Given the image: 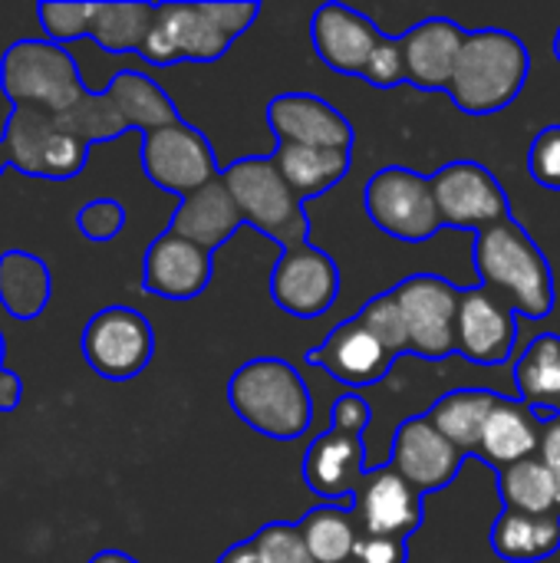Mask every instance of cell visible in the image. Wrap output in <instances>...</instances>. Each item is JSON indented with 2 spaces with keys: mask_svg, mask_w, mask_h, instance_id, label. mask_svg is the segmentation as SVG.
Here are the masks:
<instances>
[{
  "mask_svg": "<svg viewBox=\"0 0 560 563\" xmlns=\"http://www.w3.org/2000/svg\"><path fill=\"white\" fill-rule=\"evenodd\" d=\"M228 402L241 422L277 442L300 439L314 419L307 383L287 360L277 356H257L234 369L228 383Z\"/></svg>",
  "mask_w": 560,
  "mask_h": 563,
  "instance_id": "3",
  "label": "cell"
},
{
  "mask_svg": "<svg viewBox=\"0 0 560 563\" xmlns=\"http://www.w3.org/2000/svg\"><path fill=\"white\" fill-rule=\"evenodd\" d=\"M350 563H409V551H406V541H399V538L360 534Z\"/></svg>",
  "mask_w": 560,
  "mask_h": 563,
  "instance_id": "40",
  "label": "cell"
},
{
  "mask_svg": "<svg viewBox=\"0 0 560 563\" xmlns=\"http://www.w3.org/2000/svg\"><path fill=\"white\" fill-rule=\"evenodd\" d=\"M465 30L455 20L429 16L399 36L403 59H406V82L419 89H446L455 73V59L462 53Z\"/></svg>",
  "mask_w": 560,
  "mask_h": 563,
  "instance_id": "21",
  "label": "cell"
},
{
  "mask_svg": "<svg viewBox=\"0 0 560 563\" xmlns=\"http://www.w3.org/2000/svg\"><path fill=\"white\" fill-rule=\"evenodd\" d=\"M518 340L515 310L485 287L462 290L455 320V353L479 366H502Z\"/></svg>",
  "mask_w": 560,
  "mask_h": 563,
  "instance_id": "14",
  "label": "cell"
},
{
  "mask_svg": "<svg viewBox=\"0 0 560 563\" xmlns=\"http://www.w3.org/2000/svg\"><path fill=\"white\" fill-rule=\"evenodd\" d=\"M465 455L429 422V416H413L396 429L389 465L419 492H442L455 482Z\"/></svg>",
  "mask_w": 560,
  "mask_h": 563,
  "instance_id": "15",
  "label": "cell"
},
{
  "mask_svg": "<svg viewBox=\"0 0 560 563\" xmlns=\"http://www.w3.org/2000/svg\"><path fill=\"white\" fill-rule=\"evenodd\" d=\"M380 36L370 16L343 3H323L310 20V43L320 63L343 76H363Z\"/></svg>",
  "mask_w": 560,
  "mask_h": 563,
  "instance_id": "19",
  "label": "cell"
},
{
  "mask_svg": "<svg viewBox=\"0 0 560 563\" xmlns=\"http://www.w3.org/2000/svg\"><path fill=\"white\" fill-rule=\"evenodd\" d=\"M53 297V277L43 257L30 251L0 254V307L13 320H36Z\"/></svg>",
  "mask_w": 560,
  "mask_h": 563,
  "instance_id": "25",
  "label": "cell"
},
{
  "mask_svg": "<svg viewBox=\"0 0 560 563\" xmlns=\"http://www.w3.org/2000/svg\"><path fill=\"white\" fill-rule=\"evenodd\" d=\"M297 531L317 563H350L363 534L353 511L337 505H320L297 521Z\"/></svg>",
  "mask_w": 560,
  "mask_h": 563,
  "instance_id": "30",
  "label": "cell"
},
{
  "mask_svg": "<svg viewBox=\"0 0 560 563\" xmlns=\"http://www.w3.org/2000/svg\"><path fill=\"white\" fill-rule=\"evenodd\" d=\"M211 284V254L168 228L149 244L142 261V287L145 294L165 300H195Z\"/></svg>",
  "mask_w": 560,
  "mask_h": 563,
  "instance_id": "18",
  "label": "cell"
},
{
  "mask_svg": "<svg viewBox=\"0 0 560 563\" xmlns=\"http://www.w3.org/2000/svg\"><path fill=\"white\" fill-rule=\"evenodd\" d=\"M515 386L525 406H531L545 422L560 412V336L545 333L531 340L515 366Z\"/></svg>",
  "mask_w": 560,
  "mask_h": 563,
  "instance_id": "28",
  "label": "cell"
},
{
  "mask_svg": "<svg viewBox=\"0 0 560 563\" xmlns=\"http://www.w3.org/2000/svg\"><path fill=\"white\" fill-rule=\"evenodd\" d=\"M7 168H10V162H7V152H3V145H0V175H3Z\"/></svg>",
  "mask_w": 560,
  "mask_h": 563,
  "instance_id": "46",
  "label": "cell"
},
{
  "mask_svg": "<svg viewBox=\"0 0 560 563\" xmlns=\"http://www.w3.org/2000/svg\"><path fill=\"white\" fill-rule=\"evenodd\" d=\"M492 551L508 563H538L560 551V515L505 511L492 525Z\"/></svg>",
  "mask_w": 560,
  "mask_h": 563,
  "instance_id": "26",
  "label": "cell"
},
{
  "mask_svg": "<svg viewBox=\"0 0 560 563\" xmlns=\"http://www.w3.org/2000/svg\"><path fill=\"white\" fill-rule=\"evenodd\" d=\"M0 89L10 109H40L50 115L76 109L89 96L73 53L40 36H23L3 49Z\"/></svg>",
  "mask_w": 560,
  "mask_h": 563,
  "instance_id": "6",
  "label": "cell"
},
{
  "mask_svg": "<svg viewBox=\"0 0 560 563\" xmlns=\"http://www.w3.org/2000/svg\"><path fill=\"white\" fill-rule=\"evenodd\" d=\"M528 172L541 188L560 191V125H548L535 135L528 152Z\"/></svg>",
  "mask_w": 560,
  "mask_h": 563,
  "instance_id": "38",
  "label": "cell"
},
{
  "mask_svg": "<svg viewBox=\"0 0 560 563\" xmlns=\"http://www.w3.org/2000/svg\"><path fill=\"white\" fill-rule=\"evenodd\" d=\"M353 515L363 534L409 541L422 525V495L393 465H380L366 472L356 492Z\"/></svg>",
  "mask_w": 560,
  "mask_h": 563,
  "instance_id": "16",
  "label": "cell"
},
{
  "mask_svg": "<svg viewBox=\"0 0 560 563\" xmlns=\"http://www.w3.org/2000/svg\"><path fill=\"white\" fill-rule=\"evenodd\" d=\"M36 16L43 23V40L66 46L73 40L89 36L92 3H53V0H43V3H36Z\"/></svg>",
  "mask_w": 560,
  "mask_h": 563,
  "instance_id": "35",
  "label": "cell"
},
{
  "mask_svg": "<svg viewBox=\"0 0 560 563\" xmlns=\"http://www.w3.org/2000/svg\"><path fill=\"white\" fill-rule=\"evenodd\" d=\"M244 224L224 178L218 175L215 181H208L205 188L185 195L168 221V231L205 247L208 254H215L221 244H228L234 238V231Z\"/></svg>",
  "mask_w": 560,
  "mask_h": 563,
  "instance_id": "22",
  "label": "cell"
},
{
  "mask_svg": "<svg viewBox=\"0 0 560 563\" xmlns=\"http://www.w3.org/2000/svg\"><path fill=\"white\" fill-rule=\"evenodd\" d=\"M482 287L502 297L528 320H545L554 310V274L528 231L508 218L475 238L472 247Z\"/></svg>",
  "mask_w": 560,
  "mask_h": 563,
  "instance_id": "2",
  "label": "cell"
},
{
  "mask_svg": "<svg viewBox=\"0 0 560 563\" xmlns=\"http://www.w3.org/2000/svg\"><path fill=\"white\" fill-rule=\"evenodd\" d=\"M155 20V3H135V0H122V3H96L92 0V23H89V36L112 56L119 53H139L149 30Z\"/></svg>",
  "mask_w": 560,
  "mask_h": 563,
  "instance_id": "31",
  "label": "cell"
},
{
  "mask_svg": "<svg viewBox=\"0 0 560 563\" xmlns=\"http://www.w3.org/2000/svg\"><path fill=\"white\" fill-rule=\"evenodd\" d=\"M531 69L528 46L508 30L465 33L449 96L469 115H492L508 109L525 89Z\"/></svg>",
  "mask_w": 560,
  "mask_h": 563,
  "instance_id": "4",
  "label": "cell"
},
{
  "mask_svg": "<svg viewBox=\"0 0 560 563\" xmlns=\"http://www.w3.org/2000/svg\"><path fill=\"white\" fill-rule=\"evenodd\" d=\"M221 178L244 218V224H254L261 234L274 238L281 247L307 244L310 221L304 211V201L294 195L274 158L254 155L241 158L228 168H221Z\"/></svg>",
  "mask_w": 560,
  "mask_h": 563,
  "instance_id": "7",
  "label": "cell"
},
{
  "mask_svg": "<svg viewBox=\"0 0 560 563\" xmlns=\"http://www.w3.org/2000/svg\"><path fill=\"white\" fill-rule=\"evenodd\" d=\"M498 399L502 396H495L492 389H455L446 393L426 416L462 455H479L485 422L495 412Z\"/></svg>",
  "mask_w": 560,
  "mask_h": 563,
  "instance_id": "27",
  "label": "cell"
},
{
  "mask_svg": "<svg viewBox=\"0 0 560 563\" xmlns=\"http://www.w3.org/2000/svg\"><path fill=\"white\" fill-rule=\"evenodd\" d=\"M257 3H155L139 56L152 66L215 63L254 23Z\"/></svg>",
  "mask_w": 560,
  "mask_h": 563,
  "instance_id": "1",
  "label": "cell"
},
{
  "mask_svg": "<svg viewBox=\"0 0 560 563\" xmlns=\"http://www.w3.org/2000/svg\"><path fill=\"white\" fill-rule=\"evenodd\" d=\"M79 346L96 376L109 383H125L152 363L155 330L132 307H106L89 317Z\"/></svg>",
  "mask_w": 560,
  "mask_h": 563,
  "instance_id": "10",
  "label": "cell"
},
{
  "mask_svg": "<svg viewBox=\"0 0 560 563\" xmlns=\"http://www.w3.org/2000/svg\"><path fill=\"white\" fill-rule=\"evenodd\" d=\"M340 294V271L333 257L320 247L294 244L284 247L274 274H271V297L274 303L300 320L323 317Z\"/></svg>",
  "mask_w": 560,
  "mask_h": 563,
  "instance_id": "13",
  "label": "cell"
},
{
  "mask_svg": "<svg viewBox=\"0 0 560 563\" xmlns=\"http://www.w3.org/2000/svg\"><path fill=\"white\" fill-rule=\"evenodd\" d=\"M538 459H541L545 468L554 475L560 492V412L545 422V435H541V452H538Z\"/></svg>",
  "mask_w": 560,
  "mask_h": 563,
  "instance_id": "42",
  "label": "cell"
},
{
  "mask_svg": "<svg viewBox=\"0 0 560 563\" xmlns=\"http://www.w3.org/2000/svg\"><path fill=\"white\" fill-rule=\"evenodd\" d=\"M271 158L300 201L330 191L350 172V152H333V148H307V145L284 142V145H277V152Z\"/></svg>",
  "mask_w": 560,
  "mask_h": 563,
  "instance_id": "29",
  "label": "cell"
},
{
  "mask_svg": "<svg viewBox=\"0 0 560 563\" xmlns=\"http://www.w3.org/2000/svg\"><path fill=\"white\" fill-rule=\"evenodd\" d=\"M59 119L89 148L99 142H112L129 129L152 132V129L182 122L172 96L155 79L135 69L116 73L106 89L89 92L76 109L63 112Z\"/></svg>",
  "mask_w": 560,
  "mask_h": 563,
  "instance_id": "5",
  "label": "cell"
},
{
  "mask_svg": "<svg viewBox=\"0 0 560 563\" xmlns=\"http://www.w3.org/2000/svg\"><path fill=\"white\" fill-rule=\"evenodd\" d=\"M366 218L389 238L406 244H422L436 238L446 224L436 208L432 181L413 168H380L363 188Z\"/></svg>",
  "mask_w": 560,
  "mask_h": 563,
  "instance_id": "8",
  "label": "cell"
},
{
  "mask_svg": "<svg viewBox=\"0 0 560 563\" xmlns=\"http://www.w3.org/2000/svg\"><path fill=\"white\" fill-rule=\"evenodd\" d=\"M251 541H254L261 563H317L310 558L297 525H290V521H271Z\"/></svg>",
  "mask_w": 560,
  "mask_h": 563,
  "instance_id": "36",
  "label": "cell"
},
{
  "mask_svg": "<svg viewBox=\"0 0 560 563\" xmlns=\"http://www.w3.org/2000/svg\"><path fill=\"white\" fill-rule=\"evenodd\" d=\"M403 310L409 353L422 360H446L455 353V320L462 303V287L439 274H413L393 287Z\"/></svg>",
  "mask_w": 560,
  "mask_h": 563,
  "instance_id": "9",
  "label": "cell"
},
{
  "mask_svg": "<svg viewBox=\"0 0 560 563\" xmlns=\"http://www.w3.org/2000/svg\"><path fill=\"white\" fill-rule=\"evenodd\" d=\"M76 228L92 244L116 241L125 228V208L116 198H92L76 211Z\"/></svg>",
  "mask_w": 560,
  "mask_h": 563,
  "instance_id": "37",
  "label": "cell"
},
{
  "mask_svg": "<svg viewBox=\"0 0 560 563\" xmlns=\"http://www.w3.org/2000/svg\"><path fill=\"white\" fill-rule=\"evenodd\" d=\"M356 320L393 353V356H399V353H406L409 350V333H406V320H403V310H399V303H396V297H393V290L389 294H380V297H373L360 313H356Z\"/></svg>",
  "mask_w": 560,
  "mask_h": 563,
  "instance_id": "34",
  "label": "cell"
},
{
  "mask_svg": "<svg viewBox=\"0 0 560 563\" xmlns=\"http://www.w3.org/2000/svg\"><path fill=\"white\" fill-rule=\"evenodd\" d=\"M432 195L442 224L465 231H488L512 218V205L498 178L479 162H452L442 165L432 178Z\"/></svg>",
  "mask_w": 560,
  "mask_h": 563,
  "instance_id": "12",
  "label": "cell"
},
{
  "mask_svg": "<svg viewBox=\"0 0 560 563\" xmlns=\"http://www.w3.org/2000/svg\"><path fill=\"white\" fill-rule=\"evenodd\" d=\"M541 435H545V419L531 406L512 402V399H498L495 412L485 422L479 455H485L502 472L508 465L538 459Z\"/></svg>",
  "mask_w": 560,
  "mask_h": 563,
  "instance_id": "24",
  "label": "cell"
},
{
  "mask_svg": "<svg viewBox=\"0 0 560 563\" xmlns=\"http://www.w3.org/2000/svg\"><path fill=\"white\" fill-rule=\"evenodd\" d=\"M142 172L155 188L172 191L178 198L205 188L221 175L215 148L185 119L142 132Z\"/></svg>",
  "mask_w": 560,
  "mask_h": 563,
  "instance_id": "11",
  "label": "cell"
},
{
  "mask_svg": "<svg viewBox=\"0 0 560 563\" xmlns=\"http://www.w3.org/2000/svg\"><path fill=\"white\" fill-rule=\"evenodd\" d=\"M218 563H261L257 558V551H254V541H241V544H234V548H228Z\"/></svg>",
  "mask_w": 560,
  "mask_h": 563,
  "instance_id": "44",
  "label": "cell"
},
{
  "mask_svg": "<svg viewBox=\"0 0 560 563\" xmlns=\"http://www.w3.org/2000/svg\"><path fill=\"white\" fill-rule=\"evenodd\" d=\"M3 356H7V340H3V333H0V369H3Z\"/></svg>",
  "mask_w": 560,
  "mask_h": 563,
  "instance_id": "47",
  "label": "cell"
},
{
  "mask_svg": "<svg viewBox=\"0 0 560 563\" xmlns=\"http://www.w3.org/2000/svg\"><path fill=\"white\" fill-rule=\"evenodd\" d=\"M89 563H139L135 558H129V554H122V551H102V554H96Z\"/></svg>",
  "mask_w": 560,
  "mask_h": 563,
  "instance_id": "45",
  "label": "cell"
},
{
  "mask_svg": "<svg viewBox=\"0 0 560 563\" xmlns=\"http://www.w3.org/2000/svg\"><path fill=\"white\" fill-rule=\"evenodd\" d=\"M363 79L376 89H389V86H399L406 82V59H403V46L396 36H380L366 69H363Z\"/></svg>",
  "mask_w": 560,
  "mask_h": 563,
  "instance_id": "39",
  "label": "cell"
},
{
  "mask_svg": "<svg viewBox=\"0 0 560 563\" xmlns=\"http://www.w3.org/2000/svg\"><path fill=\"white\" fill-rule=\"evenodd\" d=\"M23 402V379L10 369H0V412H13Z\"/></svg>",
  "mask_w": 560,
  "mask_h": 563,
  "instance_id": "43",
  "label": "cell"
},
{
  "mask_svg": "<svg viewBox=\"0 0 560 563\" xmlns=\"http://www.w3.org/2000/svg\"><path fill=\"white\" fill-rule=\"evenodd\" d=\"M393 360L396 356L356 317L350 323L333 327L330 336L307 353V363L327 369L343 386H373L386 379Z\"/></svg>",
  "mask_w": 560,
  "mask_h": 563,
  "instance_id": "20",
  "label": "cell"
},
{
  "mask_svg": "<svg viewBox=\"0 0 560 563\" xmlns=\"http://www.w3.org/2000/svg\"><path fill=\"white\" fill-rule=\"evenodd\" d=\"M554 56H558V63H560V30H558V36H554Z\"/></svg>",
  "mask_w": 560,
  "mask_h": 563,
  "instance_id": "48",
  "label": "cell"
},
{
  "mask_svg": "<svg viewBox=\"0 0 560 563\" xmlns=\"http://www.w3.org/2000/svg\"><path fill=\"white\" fill-rule=\"evenodd\" d=\"M363 439L347 435V432H323L314 439V445L304 455V482L317 498L340 501V498H356L366 472H363Z\"/></svg>",
  "mask_w": 560,
  "mask_h": 563,
  "instance_id": "23",
  "label": "cell"
},
{
  "mask_svg": "<svg viewBox=\"0 0 560 563\" xmlns=\"http://www.w3.org/2000/svg\"><path fill=\"white\" fill-rule=\"evenodd\" d=\"M267 122L284 145L353 152V125L327 99L314 92H281L267 106Z\"/></svg>",
  "mask_w": 560,
  "mask_h": 563,
  "instance_id": "17",
  "label": "cell"
},
{
  "mask_svg": "<svg viewBox=\"0 0 560 563\" xmlns=\"http://www.w3.org/2000/svg\"><path fill=\"white\" fill-rule=\"evenodd\" d=\"M330 422H333L337 432H347V435H360L363 439V432L370 426V406H366V399H360V396H340L333 402Z\"/></svg>",
  "mask_w": 560,
  "mask_h": 563,
  "instance_id": "41",
  "label": "cell"
},
{
  "mask_svg": "<svg viewBox=\"0 0 560 563\" xmlns=\"http://www.w3.org/2000/svg\"><path fill=\"white\" fill-rule=\"evenodd\" d=\"M498 495L505 511L521 515H560V492L554 475L541 459H528L498 472Z\"/></svg>",
  "mask_w": 560,
  "mask_h": 563,
  "instance_id": "32",
  "label": "cell"
},
{
  "mask_svg": "<svg viewBox=\"0 0 560 563\" xmlns=\"http://www.w3.org/2000/svg\"><path fill=\"white\" fill-rule=\"evenodd\" d=\"M53 135V115L40 112V109H10L7 122H3V135L0 145L7 152L10 168H17L20 175L40 178L43 175V155Z\"/></svg>",
  "mask_w": 560,
  "mask_h": 563,
  "instance_id": "33",
  "label": "cell"
}]
</instances>
